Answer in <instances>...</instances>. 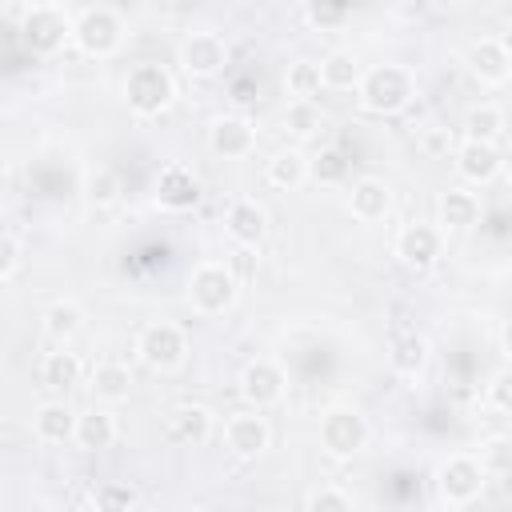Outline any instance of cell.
<instances>
[{"label": "cell", "instance_id": "6da1fadb", "mask_svg": "<svg viewBox=\"0 0 512 512\" xmlns=\"http://www.w3.org/2000/svg\"><path fill=\"white\" fill-rule=\"evenodd\" d=\"M412 96H416V76L404 64L364 68V76L356 84V100L372 116H396V112H404L412 104Z\"/></svg>", "mask_w": 512, "mask_h": 512}, {"label": "cell", "instance_id": "7a4b0ae2", "mask_svg": "<svg viewBox=\"0 0 512 512\" xmlns=\"http://www.w3.org/2000/svg\"><path fill=\"white\" fill-rule=\"evenodd\" d=\"M236 292H240V280L232 272V264H216V260H204L192 268L188 284H184V296H188V308L196 316H220L236 304Z\"/></svg>", "mask_w": 512, "mask_h": 512}, {"label": "cell", "instance_id": "3957f363", "mask_svg": "<svg viewBox=\"0 0 512 512\" xmlns=\"http://www.w3.org/2000/svg\"><path fill=\"white\" fill-rule=\"evenodd\" d=\"M172 96H176V80H172V72L164 64L144 60V64L128 68V76H124V100H128V108L136 116H160L172 104Z\"/></svg>", "mask_w": 512, "mask_h": 512}, {"label": "cell", "instance_id": "277c9868", "mask_svg": "<svg viewBox=\"0 0 512 512\" xmlns=\"http://www.w3.org/2000/svg\"><path fill=\"white\" fill-rule=\"evenodd\" d=\"M20 40L32 56H56L68 40H76V20L52 4H32L20 20Z\"/></svg>", "mask_w": 512, "mask_h": 512}, {"label": "cell", "instance_id": "5b68a950", "mask_svg": "<svg viewBox=\"0 0 512 512\" xmlns=\"http://www.w3.org/2000/svg\"><path fill=\"white\" fill-rule=\"evenodd\" d=\"M484 476H488V472H484L480 456H468V452L448 456V460L436 468V496H440V504H448V508H468L472 500H480Z\"/></svg>", "mask_w": 512, "mask_h": 512}, {"label": "cell", "instance_id": "8992f818", "mask_svg": "<svg viewBox=\"0 0 512 512\" xmlns=\"http://www.w3.org/2000/svg\"><path fill=\"white\" fill-rule=\"evenodd\" d=\"M136 356L152 372H176L188 360V336H184V328H176L168 320L144 324L136 336Z\"/></svg>", "mask_w": 512, "mask_h": 512}, {"label": "cell", "instance_id": "52a82bcc", "mask_svg": "<svg viewBox=\"0 0 512 512\" xmlns=\"http://www.w3.org/2000/svg\"><path fill=\"white\" fill-rule=\"evenodd\" d=\"M368 444V420L356 408H328L320 416V448L332 460H352L356 452H364Z\"/></svg>", "mask_w": 512, "mask_h": 512}, {"label": "cell", "instance_id": "ba28073f", "mask_svg": "<svg viewBox=\"0 0 512 512\" xmlns=\"http://www.w3.org/2000/svg\"><path fill=\"white\" fill-rule=\"evenodd\" d=\"M124 44V20L112 12V8H88L80 20H76V48L84 56H112L116 48Z\"/></svg>", "mask_w": 512, "mask_h": 512}, {"label": "cell", "instance_id": "9c48e42d", "mask_svg": "<svg viewBox=\"0 0 512 512\" xmlns=\"http://www.w3.org/2000/svg\"><path fill=\"white\" fill-rule=\"evenodd\" d=\"M392 252H396V260H400L404 268L428 272V268H436V260H440V252H444V232H440L436 224H424V220L404 224V228L396 232Z\"/></svg>", "mask_w": 512, "mask_h": 512}, {"label": "cell", "instance_id": "30bf717a", "mask_svg": "<svg viewBox=\"0 0 512 512\" xmlns=\"http://www.w3.org/2000/svg\"><path fill=\"white\" fill-rule=\"evenodd\" d=\"M268 444H272V424H268L264 408H248V412L228 416V424H224V448L232 456L256 460V456L268 452Z\"/></svg>", "mask_w": 512, "mask_h": 512}, {"label": "cell", "instance_id": "8fae6325", "mask_svg": "<svg viewBox=\"0 0 512 512\" xmlns=\"http://www.w3.org/2000/svg\"><path fill=\"white\" fill-rule=\"evenodd\" d=\"M284 388H288V376H284V368L276 360H248L244 372H240V396H244L248 408L280 404Z\"/></svg>", "mask_w": 512, "mask_h": 512}, {"label": "cell", "instance_id": "7c38bea8", "mask_svg": "<svg viewBox=\"0 0 512 512\" xmlns=\"http://www.w3.org/2000/svg\"><path fill=\"white\" fill-rule=\"evenodd\" d=\"M228 64V44L224 36L216 32H192L184 44H180V68L196 80H208V76H220Z\"/></svg>", "mask_w": 512, "mask_h": 512}, {"label": "cell", "instance_id": "4fadbf2b", "mask_svg": "<svg viewBox=\"0 0 512 512\" xmlns=\"http://www.w3.org/2000/svg\"><path fill=\"white\" fill-rule=\"evenodd\" d=\"M208 148L220 160H244L256 148V124L248 116H216L208 124Z\"/></svg>", "mask_w": 512, "mask_h": 512}, {"label": "cell", "instance_id": "5bb4252c", "mask_svg": "<svg viewBox=\"0 0 512 512\" xmlns=\"http://www.w3.org/2000/svg\"><path fill=\"white\" fill-rule=\"evenodd\" d=\"M156 204L164 212H188L200 204V180L184 164H164L156 176Z\"/></svg>", "mask_w": 512, "mask_h": 512}, {"label": "cell", "instance_id": "9a60e30c", "mask_svg": "<svg viewBox=\"0 0 512 512\" xmlns=\"http://www.w3.org/2000/svg\"><path fill=\"white\" fill-rule=\"evenodd\" d=\"M480 212H484L480 196L472 188H464V184L444 188L440 200H436V224L444 232H468V228H476L480 224Z\"/></svg>", "mask_w": 512, "mask_h": 512}, {"label": "cell", "instance_id": "2e32d148", "mask_svg": "<svg viewBox=\"0 0 512 512\" xmlns=\"http://www.w3.org/2000/svg\"><path fill=\"white\" fill-rule=\"evenodd\" d=\"M224 232L232 244H244V248H260V240L268 236V212L256 204V200H232L228 212H224Z\"/></svg>", "mask_w": 512, "mask_h": 512}, {"label": "cell", "instance_id": "e0dca14e", "mask_svg": "<svg viewBox=\"0 0 512 512\" xmlns=\"http://www.w3.org/2000/svg\"><path fill=\"white\" fill-rule=\"evenodd\" d=\"M464 64H468V72H472L480 84H488V88H496V84H508V80H512V76H508V44H504V40H496V36L476 40V44L468 48Z\"/></svg>", "mask_w": 512, "mask_h": 512}, {"label": "cell", "instance_id": "ac0fdd59", "mask_svg": "<svg viewBox=\"0 0 512 512\" xmlns=\"http://www.w3.org/2000/svg\"><path fill=\"white\" fill-rule=\"evenodd\" d=\"M452 160H456V172H460L464 184H488V180L500 176V152H496V144L460 140L456 152H452Z\"/></svg>", "mask_w": 512, "mask_h": 512}, {"label": "cell", "instance_id": "d6986e66", "mask_svg": "<svg viewBox=\"0 0 512 512\" xmlns=\"http://www.w3.org/2000/svg\"><path fill=\"white\" fill-rule=\"evenodd\" d=\"M348 212H352V220H360V224L384 220V216L392 212V188H388V180H380V176L356 180L352 192H348Z\"/></svg>", "mask_w": 512, "mask_h": 512}, {"label": "cell", "instance_id": "ffe728a7", "mask_svg": "<svg viewBox=\"0 0 512 512\" xmlns=\"http://www.w3.org/2000/svg\"><path fill=\"white\" fill-rule=\"evenodd\" d=\"M76 420L80 416L64 400H44L32 412V432L40 444H68V440H76Z\"/></svg>", "mask_w": 512, "mask_h": 512}, {"label": "cell", "instance_id": "44dd1931", "mask_svg": "<svg viewBox=\"0 0 512 512\" xmlns=\"http://www.w3.org/2000/svg\"><path fill=\"white\" fill-rule=\"evenodd\" d=\"M164 432L172 444H204L212 436V412L204 404H176L164 416Z\"/></svg>", "mask_w": 512, "mask_h": 512}, {"label": "cell", "instance_id": "7402d4cb", "mask_svg": "<svg viewBox=\"0 0 512 512\" xmlns=\"http://www.w3.org/2000/svg\"><path fill=\"white\" fill-rule=\"evenodd\" d=\"M80 380H84V364H80L76 352H68L64 344H60L56 352H44V360H40V384H44V388H52V392H72Z\"/></svg>", "mask_w": 512, "mask_h": 512}, {"label": "cell", "instance_id": "603a6c76", "mask_svg": "<svg viewBox=\"0 0 512 512\" xmlns=\"http://www.w3.org/2000/svg\"><path fill=\"white\" fill-rule=\"evenodd\" d=\"M116 436H120V424H116V416L108 408L80 412V420H76V444L84 452H104V448L116 444Z\"/></svg>", "mask_w": 512, "mask_h": 512}, {"label": "cell", "instance_id": "cb8c5ba5", "mask_svg": "<svg viewBox=\"0 0 512 512\" xmlns=\"http://www.w3.org/2000/svg\"><path fill=\"white\" fill-rule=\"evenodd\" d=\"M264 176H268L272 188H280V192H296V188L308 180V156H304L300 148H280V152L268 160Z\"/></svg>", "mask_w": 512, "mask_h": 512}, {"label": "cell", "instance_id": "d4e9b609", "mask_svg": "<svg viewBox=\"0 0 512 512\" xmlns=\"http://www.w3.org/2000/svg\"><path fill=\"white\" fill-rule=\"evenodd\" d=\"M96 404H124L132 396V372L124 364H100L88 380Z\"/></svg>", "mask_w": 512, "mask_h": 512}, {"label": "cell", "instance_id": "484cf974", "mask_svg": "<svg viewBox=\"0 0 512 512\" xmlns=\"http://www.w3.org/2000/svg\"><path fill=\"white\" fill-rule=\"evenodd\" d=\"M320 76H324V88H332V92H356V84L364 76V64L352 52L336 48L320 60Z\"/></svg>", "mask_w": 512, "mask_h": 512}, {"label": "cell", "instance_id": "4316f807", "mask_svg": "<svg viewBox=\"0 0 512 512\" xmlns=\"http://www.w3.org/2000/svg\"><path fill=\"white\" fill-rule=\"evenodd\" d=\"M464 140H484V144H496L500 136H504V112L496 108V104H472L468 112H464Z\"/></svg>", "mask_w": 512, "mask_h": 512}, {"label": "cell", "instance_id": "83f0119b", "mask_svg": "<svg viewBox=\"0 0 512 512\" xmlns=\"http://www.w3.org/2000/svg\"><path fill=\"white\" fill-rule=\"evenodd\" d=\"M84 324V308L76 300H56L44 308V336L56 344H68Z\"/></svg>", "mask_w": 512, "mask_h": 512}, {"label": "cell", "instance_id": "f1b7e54d", "mask_svg": "<svg viewBox=\"0 0 512 512\" xmlns=\"http://www.w3.org/2000/svg\"><path fill=\"white\" fill-rule=\"evenodd\" d=\"M320 88H324L320 60L300 56V60L288 64V72H284V92H288L292 100H312V96H320Z\"/></svg>", "mask_w": 512, "mask_h": 512}, {"label": "cell", "instance_id": "f546056e", "mask_svg": "<svg viewBox=\"0 0 512 512\" xmlns=\"http://www.w3.org/2000/svg\"><path fill=\"white\" fill-rule=\"evenodd\" d=\"M324 128V112L316 100H288L284 108V132L296 140H312Z\"/></svg>", "mask_w": 512, "mask_h": 512}, {"label": "cell", "instance_id": "4dcf8cb0", "mask_svg": "<svg viewBox=\"0 0 512 512\" xmlns=\"http://www.w3.org/2000/svg\"><path fill=\"white\" fill-rule=\"evenodd\" d=\"M348 156L340 148H320L316 156H308V180L312 184H324V188H336L348 180Z\"/></svg>", "mask_w": 512, "mask_h": 512}, {"label": "cell", "instance_id": "1f68e13d", "mask_svg": "<svg viewBox=\"0 0 512 512\" xmlns=\"http://www.w3.org/2000/svg\"><path fill=\"white\" fill-rule=\"evenodd\" d=\"M388 360H392V368H396L400 376H416V372H424V364H428V340L416 336V332H408V336H400V340L392 344Z\"/></svg>", "mask_w": 512, "mask_h": 512}, {"label": "cell", "instance_id": "d6a6232c", "mask_svg": "<svg viewBox=\"0 0 512 512\" xmlns=\"http://www.w3.org/2000/svg\"><path fill=\"white\" fill-rule=\"evenodd\" d=\"M84 196H88L92 208H112V204L120 200V176H116L112 168H96V172H88V180H84Z\"/></svg>", "mask_w": 512, "mask_h": 512}, {"label": "cell", "instance_id": "836d02e7", "mask_svg": "<svg viewBox=\"0 0 512 512\" xmlns=\"http://www.w3.org/2000/svg\"><path fill=\"white\" fill-rule=\"evenodd\" d=\"M132 504H136V492H132V484H120V480H104L92 492V508H100V512H128Z\"/></svg>", "mask_w": 512, "mask_h": 512}, {"label": "cell", "instance_id": "e575fe53", "mask_svg": "<svg viewBox=\"0 0 512 512\" xmlns=\"http://www.w3.org/2000/svg\"><path fill=\"white\" fill-rule=\"evenodd\" d=\"M304 508H308V512H352L356 500H352V492H344L340 484H320L316 492L304 496Z\"/></svg>", "mask_w": 512, "mask_h": 512}, {"label": "cell", "instance_id": "d590c367", "mask_svg": "<svg viewBox=\"0 0 512 512\" xmlns=\"http://www.w3.org/2000/svg\"><path fill=\"white\" fill-rule=\"evenodd\" d=\"M480 464L492 476H508L512 472V436H488L480 444Z\"/></svg>", "mask_w": 512, "mask_h": 512}, {"label": "cell", "instance_id": "8d00e7d4", "mask_svg": "<svg viewBox=\"0 0 512 512\" xmlns=\"http://www.w3.org/2000/svg\"><path fill=\"white\" fill-rule=\"evenodd\" d=\"M420 152H424L428 160H448V156L456 152V136H452V128H424V136H420Z\"/></svg>", "mask_w": 512, "mask_h": 512}, {"label": "cell", "instance_id": "74e56055", "mask_svg": "<svg viewBox=\"0 0 512 512\" xmlns=\"http://www.w3.org/2000/svg\"><path fill=\"white\" fill-rule=\"evenodd\" d=\"M20 260H24V244H20V236L8 228V232H4V240H0V280H4V284H8V280H16Z\"/></svg>", "mask_w": 512, "mask_h": 512}, {"label": "cell", "instance_id": "f35d334b", "mask_svg": "<svg viewBox=\"0 0 512 512\" xmlns=\"http://www.w3.org/2000/svg\"><path fill=\"white\" fill-rule=\"evenodd\" d=\"M488 404L504 416H512V368H500L492 380H488Z\"/></svg>", "mask_w": 512, "mask_h": 512}, {"label": "cell", "instance_id": "ab89813d", "mask_svg": "<svg viewBox=\"0 0 512 512\" xmlns=\"http://www.w3.org/2000/svg\"><path fill=\"white\" fill-rule=\"evenodd\" d=\"M232 272H236V280H248V276L256 272V248L236 244V252H232Z\"/></svg>", "mask_w": 512, "mask_h": 512}, {"label": "cell", "instance_id": "60d3db41", "mask_svg": "<svg viewBox=\"0 0 512 512\" xmlns=\"http://www.w3.org/2000/svg\"><path fill=\"white\" fill-rule=\"evenodd\" d=\"M500 352H504V356L512 360V316H508V320L500 324Z\"/></svg>", "mask_w": 512, "mask_h": 512}, {"label": "cell", "instance_id": "b9f144b4", "mask_svg": "<svg viewBox=\"0 0 512 512\" xmlns=\"http://www.w3.org/2000/svg\"><path fill=\"white\" fill-rule=\"evenodd\" d=\"M500 176L512 184V148H508V152H500Z\"/></svg>", "mask_w": 512, "mask_h": 512}, {"label": "cell", "instance_id": "7bdbcfd3", "mask_svg": "<svg viewBox=\"0 0 512 512\" xmlns=\"http://www.w3.org/2000/svg\"><path fill=\"white\" fill-rule=\"evenodd\" d=\"M508 76H512V44H508Z\"/></svg>", "mask_w": 512, "mask_h": 512}]
</instances>
